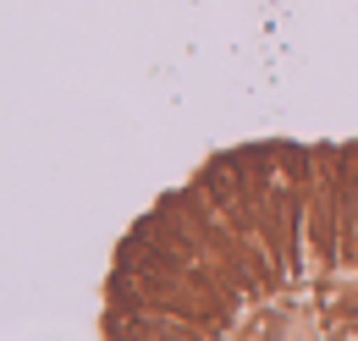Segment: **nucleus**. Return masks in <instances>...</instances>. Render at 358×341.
<instances>
[{
  "instance_id": "f257e3e1",
  "label": "nucleus",
  "mask_w": 358,
  "mask_h": 341,
  "mask_svg": "<svg viewBox=\"0 0 358 341\" xmlns=\"http://www.w3.org/2000/svg\"><path fill=\"white\" fill-rule=\"evenodd\" d=\"M110 341H358V143H243L138 215Z\"/></svg>"
}]
</instances>
